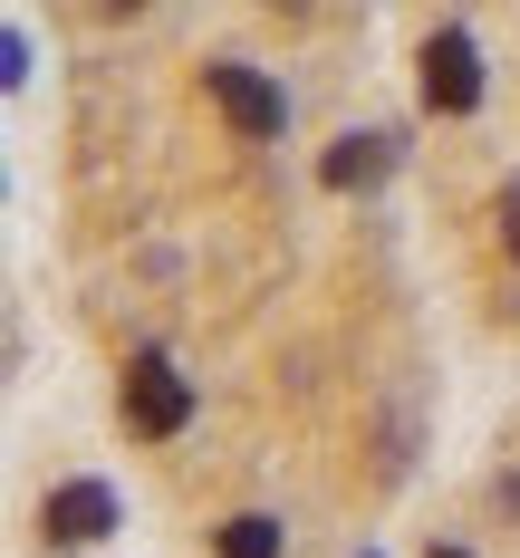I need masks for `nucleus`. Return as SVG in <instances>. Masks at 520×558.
<instances>
[{
    "label": "nucleus",
    "mask_w": 520,
    "mask_h": 558,
    "mask_svg": "<svg viewBox=\"0 0 520 558\" xmlns=\"http://www.w3.org/2000/svg\"><path fill=\"white\" fill-rule=\"evenodd\" d=\"M318 173H328V193H366V183L396 173V135H338Z\"/></svg>",
    "instance_id": "5"
},
{
    "label": "nucleus",
    "mask_w": 520,
    "mask_h": 558,
    "mask_svg": "<svg viewBox=\"0 0 520 558\" xmlns=\"http://www.w3.org/2000/svg\"><path fill=\"white\" fill-rule=\"evenodd\" d=\"M222 558H280V520H270V510L222 520Z\"/></svg>",
    "instance_id": "6"
},
{
    "label": "nucleus",
    "mask_w": 520,
    "mask_h": 558,
    "mask_svg": "<svg viewBox=\"0 0 520 558\" xmlns=\"http://www.w3.org/2000/svg\"><path fill=\"white\" fill-rule=\"evenodd\" d=\"M116 530V492L107 482H58L49 501H39V539L49 549H97Z\"/></svg>",
    "instance_id": "3"
},
{
    "label": "nucleus",
    "mask_w": 520,
    "mask_h": 558,
    "mask_svg": "<svg viewBox=\"0 0 520 558\" xmlns=\"http://www.w3.org/2000/svg\"><path fill=\"white\" fill-rule=\"evenodd\" d=\"M424 558H472V549H424Z\"/></svg>",
    "instance_id": "8"
},
{
    "label": "nucleus",
    "mask_w": 520,
    "mask_h": 558,
    "mask_svg": "<svg viewBox=\"0 0 520 558\" xmlns=\"http://www.w3.org/2000/svg\"><path fill=\"white\" fill-rule=\"evenodd\" d=\"M203 87H213V107L231 116V125H241V135H251V145H261V135H280V87H270V77H261V68H241V58H213V68H203Z\"/></svg>",
    "instance_id": "4"
},
{
    "label": "nucleus",
    "mask_w": 520,
    "mask_h": 558,
    "mask_svg": "<svg viewBox=\"0 0 520 558\" xmlns=\"http://www.w3.org/2000/svg\"><path fill=\"white\" fill-rule=\"evenodd\" d=\"M366 558H376V549H366Z\"/></svg>",
    "instance_id": "9"
},
{
    "label": "nucleus",
    "mask_w": 520,
    "mask_h": 558,
    "mask_svg": "<svg viewBox=\"0 0 520 558\" xmlns=\"http://www.w3.org/2000/svg\"><path fill=\"white\" fill-rule=\"evenodd\" d=\"M125 424H135L145 444H173V434L193 424V386H183V366H173L165 347H135V356H125Z\"/></svg>",
    "instance_id": "1"
},
{
    "label": "nucleus",
    "mask_w": 520,
    "mask_h": 558,
    "mask_svg": "<svg viewBox=\"0 0 520 558\" xmlns=\"http://www.w3.org/2000/svg\"><path fill=\"white\" fill-rule=\"evenodd\" d=\"M414 68H424V107L434 116H472L482 107V49H472L462 29H434Z\"/></svg>",
    "instance_id": "2"
},
{
    "label": "nucleus",
    "mask_w": 520,
    "mask_h": 558,
    "mask_svg": "<svg viewBox=\"0 0 520 558\" xmlns=\"http://www.w3.org/2000/svg\"><path fill=\"white\" fill-rule=\"evenodd\" d=\"M501 241H511V260H520V183L501 193Z\"/></svg>",
    "instance_id": "7"
}]
</instances>
